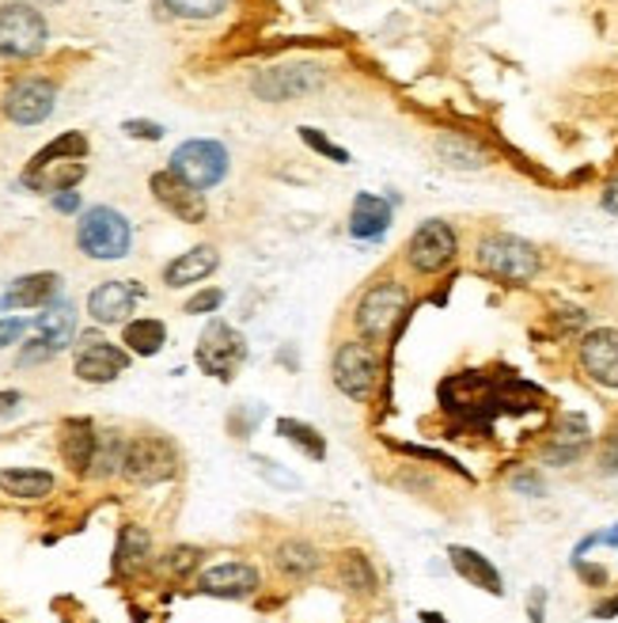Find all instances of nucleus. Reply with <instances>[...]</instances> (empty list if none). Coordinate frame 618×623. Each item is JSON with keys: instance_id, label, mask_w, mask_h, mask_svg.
Wrapping results in <instances>:
<instances>
[{"instance_id": "1a4fd4ad", "label": "nucleus", "mask_w": 618, "mask_h": 623, "mask_svg": "<svg viewBox=\"0 0 618 623\" xmlns=\"http://www.w3.org/2000/svg\"><path fill=\"white\" fill-rule=\"evenodd\" d=\"M172 172L190 187L209 190L228 175V149L220 141H182L172 152Z\"/></svg>"}, {"instance_id": "4be33fe9", "label": "nucleus", "mask_w": 618, "mask_h": 623, "mask_svg": "<svg viewBox=\"0 0 618 623\" xmlns=\"http://www.w3.org/2000/svg\"><path fill=\"white\" fill-rule=\"evenodd\" d=\"M447 559H452L455 574H459V578H467L470 586L485 589V594H493V597L505 594V586H501V574L493 571V563L485 556H478V551H470V548H447Z\"/></svg>"}, {"instance_id": "c03bdc74", "label": "nucleus", "mask_w": 618, "mask_h": 623, "mask_svg": "<svg viewBox=\"0 0 618 623\" xmlns=\"http://www.w3.org/2000/svg\"><path fill=\"white\" fill-rule=\"evenodd\" d=\"M513 487L516 490H528V495H539V490H543V483H539L535 475H516Z\"/></svg>"}, {"instance_id": "2f4dec72", "label": "nucleus", "mask_w": 618, "mask_h": 623, "mask_svg": "<svg viewBox=\"0 0 618 623\" xmlns=\"http://www.w3.org/2000/svg\"><path fill=\"white\" fill-rule=\"evenodd\" d=\"M342 582L357 594H376V571L361 551H345L342 556Z\"/></svg>"}, {"instance_id": "20e7f679", "label": "nucleus", "mask_w": 618, "mask_h": 623, "mask_svg": "<svg viewBox=\"0 0 618 623\" xmlns=\"http://www.w3.org/2000/svg\"><path fill=\"white\" fill-rule=\"evenodd\" d=\"M330 373H335L338 391H345L350 399H368L376 391V381H380V350L368 338L342 342Z\"/></svg>"}, {"instance_id": "de8ad7c7", "label": "nucleus", "mask_w": 618, "mask_h": 623, "mask_svg": "<svg viewBox=\"0 0 618 623\" xmlns=\"http://www.w3.org/2000/svg\"><path fill=\"white\" fill-rule=\"evenodd\" d=\"M615 612H618V597H615V601H607V605H600V609H596V616H600V620H611Z\"/></svg>"}, {"instance_id": "aec40b11", "label": "nucleus", "mask_w": 618, "mask_h": 623, "mask_svg": "<svg viewBox=\"0 0 618 623\" xmlns=\"http://www.w3.org/2000/svg\"><path fill=\"white\" fill-rule=\"evenodd\" d=\"M88 175L84 160H58V164H42V167H27L23 183L42 195H61V190H76V183Z\"/></svg>"}, {"instance_id": "f8f14e48", "label": "nucleus", "mask_w": 618, "mask_h": 623, "mask_svg": "<svg viewBox=\"0 0 618 623\" xmlns=\"http://www.w3.org/2000/svg\"><path fill=\"white\" fill-rule=\"evenodd\" d=\"M152 195H156V202L164 205V210H172L179 221H187V225H198V221H205L209 205H205V190L190 187L187 179H179V175L167 167V172H156L149 179Z\"/></svg>"}, {"instance_id": "7ed1b4c3", "label": "nucleus", "mask_w": 618, "mask_h": 623, "mask_svg": "<svg viewBox=\"0 0 618 623\" xmlns=\"http://www.w3.org/2000/svg\"><path fill=\"white\" fill-rule=\"evenodd\" d=\"M50 27L30 4H0V58H35L42 53Z\"/></svg>"}, {"instance_id": "2eb2a0df", "label": "nucleus", "mask_w": 618, "mask_h": 623, "mask_svg": "<svg viewBox=\"0 0 618 623\" xmlns=\"http://www.w3.org/2000/svg\"><path fill=\"white\" fill-rule=\"evenodd\" d=\"M198 589L209 597H228V601H239V597H251L258 589V571L247 563H220L209 566V571L198 578Z\"/></svg>"}, {"instance_id": "cd10ccee", "label": "nucleus", "mask_w": 618, "mask_h": 623, "mask_svg": "<svg viewBox=\"0 0 618 623\" xmlns=\"http://www.w3.org/2000/svg\"><path fill=\"white\" fill-rule=\"evenodd\" d=\"M167 342V327L160 320H134L126 323V346L141 358H152L160 353V346Z\"/></svg>"}, {"instance_id": "9d476101", "label": "nucleus", "mask_w": 618, "mask_h": 623, "mask_svg": "<svg viewBox=\"0 0 618 623\" xmlns=\"http://www.w3.org/2000/svg\"><path fill=\"white\" fill-rule=\"evenodd\" d=\"M243 358H247V342L231 323L213 320L202 331V342H198V365H202L209 376H216V381H231L236 369L243 365Z\"/></svg>"}, {"instance_id": "dca6fc26", "label": "nucleus", "mask_w": 618, "mask_h": 623, "mask_svg": "<svg viewBox=\"0 0 618 623\" xmlns=\"http://www.w3.org/2000/svg\"><path fill=\"white\" fill-rule=\"evenodd\" d=\"M137 297H141V289L129 286V282H103L99 289H91L88 297V312L96 323H126L129 312L137 309Z\"/></svg>"}, {"instance_id": "a19ab883", "label": "nucleus", "mask_w": 618, "mask_h": 623, "mask_svg": "<svg viewBox=\"0 0 618 623\" xmlns=\"http://www.w3.org/2000/svg\"><path fill=\"white\" fill-rule=\"evenodd\" d=\"M53 353H58V350H53V346H46V342H42V338H38V342L23 346L20 361H23V365H30V361H50V358H53Z\"/></svg>"}, {"instance_id": "b1692460", "label": "nucleus", "mask_w": 618, "mask_h": 623, "mask_svg": "<svg viewBox=\"0 0 618 623\" xmlns=\"http://www.w3.org/2000/svg\"><path fill=\"white\" fill-rule=\"evenodd\" d=\"M584 449H589V422L577 419V414H566V422L558 426V437L546 445V460L551 464H573Z\"/></svg>"}, {"instance_id": "6e6552de", "label": "nucleus", "mask_w": 618, "mask_h": 623, "mask_svg": "<svg viewBox=\"0 0 618 623\" xmlns=\"http://www.w3.org/2000/svg\"><path fill=\"white\" fill-rule=\"evenodd\" d=\"M179 468V457H175V445L164 441V437H134L126 445V460H122V472H126L129 483H141V487H152V483H164L175 475Z\"/></svg>"}, {"instance_id": "39448f33", "label": "nucleus", "mask_w": 618, "mask_h": 623, "mask_svg": "<svg viewBox=\"0 0 618 623\" xmlns=\"http://www.w3.org/2000/svg\"><path fill=\"white\" fill-rule=\"evenodd\" d=\"M459 256V236L447 221H421L414 228L411 244H406V263L414 266L417 274H440L444 266L455 263Z\"/></svg>"}, {"instance_id": "393cba45", "label": "nucleus", "mask_w": 618, "mask_h": 623, "mask_svg": "<svg viewBox=\"0 0 618 623\" xmlns=\"http://www.w3.org/2000/svg\"><path fill=\"white\" fill-rule=\"evenodd\" d=\"M0 490L12 498H46L53 490V475L42 468H0Z\"/></svg>"}, {"instance_id": "f704fd0d", "label": "nucleus", "mask_w": 618, "mask_h": 623, "mask_svg": "<svg viewBox=\"0 0 618 623\" xmlns=\"http://www.w3.org/2000/svg\"><path fill=\"white\" fill-rule=\"evenodd\" d=\"M300 137H304V141L312 145L315 152H323V157H330V160H335V164H350V152H345L342 145H330L327 137H319L312 126H304V129H300Z\"/></svg>"}, {"instance_id": "72a5a7b5", "label": "nucleus", "mask_w": 618, "mask_h": 623, "mask_svg": "<svg viewBox=\"0 0 618 623\" xmlns=\"http://www.w3.org/2000/svg\"><path fill=\"white\" fill-rule=\"evenodd\" d=\"M122 460H126V441L122 437H106V441H99L96 449V468H91V475H114L122 468Z\"/></svg>"}, {"instance_id": "a18cd8bd", "label": "nucleus", "mask_w": 618, "mask_h": 623, "mask_svg": "<svg viewBox=\"0 0 618 623\" xmlns=\"http://www.w3.org/2000/svg\"><path fill=\"white\" fill-rule=\"evenodd\" d=\"M577 571H581V574H584V578H589V582H607V574H604V571H600V566H589V563H577Z\"/></svg>"}, {"instance_id": "a878e982", "label": "nucleus", "mask_w": 618, "mask_h": 623, "mask_svg": "<svg viewBox=\"0 0 618 623\" xmlns=\"http://www.w3.org/2000/svg\"><path fill=\"white\" fill-rule=\"evenodd\" d=\"M274 559H277V566H281V574H292V578H307V574H315V571H319V563H323L319 551H315L312 544H304V540L281 544Z\"/></svg>"}, {"instance_id": "09e8293b", "label": "nucleus", "mask_w": 618, "mask_h": 623, "mask_svg": "<svg viewBox=\"0 0 618 623\" xmlns=\"http://www.w3.org/2000/svg\"><path fill=\"white\" fill-rule=\"evenodd\" d=\"M421 623H447V620H440V612H421Z\"/></svg>"}, {"instance_id": "0eeeda50", "label": "nucleus", "mask_w": 618, "mask_h": 623, "mask_svg": "<svg viewBox=\"0 0 618 623\" xmlns=\"http://www.w3.org/2000/svg\"><path fill=\"white\" fill-rule=\"evenodd\" d=\"M327 84V73L319 65H307V61H297V65H274L262 68L251 80L254 96L266 99V103H285V99H304L312 91H323Z\"/></svg>"}, {"instance_id": "ea45409f", "label": "nucleus", "mask_w": 618, "mask_h": 623, "mask_svg": "<svg viewBox=\"0 0 618 623\" xmlns=\"http://www.w3.org/2000/svg\"><path fill=\"white\" fill-rule=\"evenodd\" d=\"M600 472H618V429L611 437H607V445H604V452H600Z\"/></svg>"}, {"instance_id": "6ab92c4d", "label": "nucleus", "mask_w": 618, "mask_h": 623, "mask_svg": "<svg viewBox=\"0 0 618 623\" xmlns=\"http://www.w3.org/2000/svg\"><path fill=\"white\" fill-rule=\"evenodd\" d=\"M96 449H99V437L96 429H91V422L84 419L65 422V429H61V460H65L73 472H91Z\"/></svg>"}, {"instance_id": "c9c22d12", "label": "nucleus", "mask_w": 618, "mask_h": 623, "mask_svg": "<svg viewBox=\"0 0 618 623\" xmlns=\"http://www.w3.org/2000/svg\"><path fill=\"white\" fill-rule=\"evenodd\" d=\"M198 559H202V551H198V548H175L172 556L164 559V566L172 574H190L198 566Z\"/></svg>"}, {"instance_id": "f03ea898", "label": "nucleus", "mask_w": 618, "mask_h": 623, "mask_svg": "<svg viewBox=\"0 0 618 623\" xmlns=\"http://www.w3.org/2000/svg\"><path fill=\"white\" fill-rule=\"evenodd\" d=\"M76 244L88 259H126L134 233H129V221L122 217L111 205H91L88 213L76 225Z\"/></svg>"}, {"instance_id": "5701e85b", "label": "nucleus", "mask_w": 618, "mask_h": 623, "mask_svg": "<svg viewBox=\"0 0 618 623\" xmlns=\"http://www.w3.org/2000/svg\"><path fill=\"white\" fill-rule=\"evenodd\" d=\"M35 331H38V338H42L46 346H53V350H65V346L73 342V335H76L73 304H65V301L46 304V312L35 320Z\"/></svg>"}, {"instance_id": "7c9ffc66", "label": "nucleus", "mask_w": 618, "mask_h": 623, "mask_svg": "<svg viewBox=\"0 0 618 623\" xmlns=\"http://www.w3.org/2000/svg\"><path fill=\"white\" fill-rule=\"evenodd\" d=\"M277 434H281L285 441L300 445V449H304L312 460H323V457H327V441H323V434H315V429L307 426V422L281 419V422H277Z\"/></svg>"}, {"instance_id": "9b49d317", "label": "nucleus", "mask_w": 618, "mask_h": 623, "mask_svg": "<svg viewBox=\"0 0 618 623\" xmlns=\"http://www.w3.org/2000/svg\"><path fill=\"white\" fill-rule=\"evenodd\" d=\"M53 103H58V88L50 80H38V76H27V80H15L4 96V114L15 122V126H38L53 114Z\"/></svg>"}, {"instance_id": "a211bd4d", "label": "nucleus", "mask_w": 618, "mask_h": 623, "mask_svg": "<svg viewBox=\"0 0 618 623\" xmlns=\"http://www.w3.org/2000/svg\"><path fill=\"white\" fill-rule=\"evenodd\" d=\"M391 228V205L380 195H357L350 210V233L357 240H380Z\"/></svg>"}, {"instance_id": "58836bf2", "label": "nucleus", "mask_w": 618, "mask_h": 623, "mask_svg": "<svg viewBox=\"0 0 618 623\" xmlns=\"http://www.w3.org/2000/svg\"><path fill=\"white\" fill-rule=\"evenodd\" d=\"M23 331H27V320H20V315H12V320H0V346L20 342Z\"/></svg>"}, {"instance_id": "37998d69", "label": "nucleus", "mask_w": 618, "mask_h": 623, "mask_svg": "<svg viewBox=\"0 0 618 623\" xmlns=\"http://www.w3.org/2000/svg\"><path fill=\"white\" fill-rule=\"evenodd\" d=\"M604 210L618 217V175H615L611 183H607V190H604Z\"/></svg>"}, {"instance_id": "3c124183", "label": "nucleus", "mask_w": 618, "mask_h": 623, "mask_svg": "<svg viewBox=\"0 0 618 623\" xmlns=\"http://www.w3.org/2000/svg\"><path fill=\"white\" fill-rule=\"evenodd\" d=\"M35 4H61V0H35Z\"/></svg>"}, {"instance_id": "8fccbe9b", "label": "nucleus", "mask_w": 618, "mask_h": 623, "mask_svg": "<svg viewBox=\"0 0 618 623\" xmlns=\"http://www.w3.org/2000/svg\"><path fill=\"white\" fill-rule=\"evenodd\" d=\"M604 540H607V544H618V528H615V533H607Z\"/></svg>"}, {"instance_id": "c85d7f7f", "label": "nucleus", "mask_w": 618, "mask_h": 623, "mask_svg": "<svg viewBox=\"0 0 618 623\" xmlns=\"http://www.w3.org/2000/svg\"><path fill=\"white\" fill-rule=\"evenodd\" d=\"M144 556H149V533L137 525H126L118 536V551H114L118 571H137V566L144 563Z\"/></svg>"}, {"instance_id": "79ce46f5", "label": "nucleus", "mask_w": 618, "mask_h": 623, "mask_svg": "<svg viewBox=\"0 0 618 623\" xmlns=\"http://www.w3.org/2000/svg\"><path fill=\"white\" fill-rule=\"evenodd\" d=\"M53 210L76 213V210H80V195H76V190H61V195H53Z\"/></svg>"}, {"instance_id": "4c0bfd02", "label": "nucleus", "mask_w": 618, "mask_h": 623, "mask_svg": "<svg viewBox=\"0 0 618 623\" xmlns=\"http://www.w3.org/2000/svg\"><path fill=\"white\" fill-rule=\"evenodd\" d=\"M129 137H144V141H160V137H164V126H156V122H144V119H129L126 126Z\"/></svg>"}, {"instance_id": "f3484780", "label": "nucleus", "mask_w": 618, "mask_h": 623, "mask_svg": "<svg viewBox=\"0 0 618 623\" xmlns=\"http://www.w3.org/2000/svg\"><path fill=\"white\" fill-rule=\"evenodd\" d=\"M61 278L58 274H27V278H15L4 294V309L20 312V309H46V304L58 297Z\"/></svg>"}, {"instance_id": "f257e3e1", "label": "nucleus", "mask_w": 618, "mask_h": 623, "mask_svg": "<svg viewBox=\"0 0 618 623\" xmlns=\"http://www.w3.org/2000/svg\"><path fill=\"white\" fill-rule=\"evenodd\" d=\"M543 266L535 244L520 240V236L508 233H493L478 244V271L490 274L493 282H505V286H524L531 282Z\"/></svg>"}, {"instance_id": "412c9836", "label": "nucleus", "mask_w": 618, "mask_h": 623, "mask_svg": "<svg viewBox=\"0 0 618 623\" xmlns=\"http://www.w3.org/2000/svg\"><path fill=\"white\" fill-rule=\"evenodd\" d=\"M220 266V256H216L209 244H202V248H194V251H182L175 263H167V271H164V282L172 289H182V286H194V282H202L209 278V274Z\"/></svg>"}, {"instance_id": "c756f323", "label": "nucleus", "mask_w": 618, "mask_h": 623, "mask_svg": "<svg viewBox=\"0 0 618 623\" xmlns=\"http://www.w3.org/2000/svg\"><path fill=\"white\" fill-rule=\"evenodd\" d=\"M84 157H88V137H84V134H61L58 141H50L42 152H35L30 167L58 164V160H84Z\"/></svg>"}, {"instance_id": "473e14b6", "label": "nucleus", "mask_w": 618, "mask_h": 623, "mask_svg": "<svg viewBox=\"0 0 618 623\" xmlns=\"http://www.w3.org/2000/svg\"><path fill=\"white\" fill-rule=\"evenodd\" d=\"M164 4L179 20H213L228 8V0H164Z\"/></svg>"}, {"instance_id": "423d86ee", "label": "nucleus", "mask_w": 618, "mask_h": 623, "mask_svg": "<svg viewBox=\"0 0 618 623\" xmlns=\"http://www.w3.org/2000/svg\"><path fill=\"white\" fill-rule=\"evenodd\" d=\"M406 304H411V294H406L399 282H380L373 286L357 304V331L368 338V342H383L391 335L399 320H403Z\"/></svg>"}, {"instance_id": "e433bc0d", "label": "nucleus", "mask_w": 618, "mask_h": 623, "mask_svg": "<svg viewBox=\"0 0 618 623\" xmlns=\"http://www.w3.org/2000/svg\"><path fill=\"white\" fill-rule=\"evenodd\" d=\"M224 304V294L220 289H205V294H198V297H190L187 301V312L190 315H202V312H216Z\"/></svg>"}, {"instance_id": "bb28decb", "label": "nucleus", "mask_w": 618, "mask_h": 623, "mask_svg": "<svg viewBox=\"0 0 618 623\" xmlns=\"http://www.w3.org/2000/svg\"><path fill=\"white\" fill-rule=\"evenodd\" d=\"M437 152L444 157V164H452V167H485V164H490V157H485L482 145L467 141V137H459V134L440 137Z\"/></svg>"}, {"instance_id": "4468645a", "label": "nucleus", "mask_w": 618, "mask_h": 623, "mask_svg": "<svg viewBox=\"0 0 618 623\" xmlns=\"http://www.w3.org/2000/svg\"><path fill=\"white\" fill-rule=\"evenodd\" d=\"M129 365V353L118 350V346L111 342H99L96 335L84 338L80 353H76V376L88 384H106L114 381L118 373H126Z\"/></svg>"}, {"instance_id": "49530a36", "label": "nucleus", "mask_w": 618, "mask_h": 623, "mask_svg": "<svg viewBox=\"0 0 618 623\" xmlns=\"http://www.w3.org/2000/svg\"><path fill=\"white\" fill-rule=\"evenodd\" d=\"M15 403H20V396H15V391H0V414H12Z\"/></svg>"}, {"instance_id": "ddd939ff", "label": "nucleus", "mask_w": 618, "mask_h": 623, "mask_svg": "<svg viewBox=\"0 0 618 623\" xmlns=\"http://www.w3.org/2000/svg\"><path fill=\"white\" fill-rule=\"evenodd\" d=\"M581 369L604 388H618V331L600 327L581 338Z\"/></svg>"}]
</instances>
